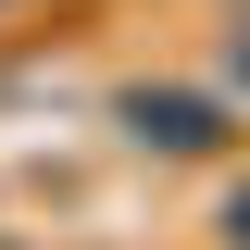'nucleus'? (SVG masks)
<instances>
[{"mask_svg": "<svg viewBox=\"0 0 250 250\" xmlns=\"http://www.w3.org/2000/svg\"><path fill=\"white\" fill-rule=\"evenodd\" d=\"M125 113H138V138H163V150H213V138H225V125L200 113V100H175V88H163V100L138 88V100H125Z\"/></svg>", "mask_w": 250, "mask_h": 250, "instance_id": "obj_1", "label": "nucleus"}, {"mask_svg": "<svg viewBox=\"0 0 250 250\" xmlns=\"http://www.w3.org/2000/svg\"><path fill=\"white\" fill-rule=\"evenodd\" d=\"M225 238H238V250H250V188H238V200H225Z\"/></svg>", "mask_w": 250, "mask_h": 250, "instance_id": "obj_2", "label": "nucleus"}]
</instances>
